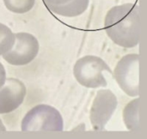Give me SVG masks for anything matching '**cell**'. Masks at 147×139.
Returning <instances> with one entry per match:
<instances>
[{
  "mask_svg": "<svg viewBox=\"0 0 147 139\" xmlns=\"http://www.w3.org/2000/svg\"><path fill=\"white\" fill-rule=\"evenodd\" d=\"M35 0H3L5 7L11 12L16 14H24L30 11Z\"/></svg>",
  "mask_w": 147,
  "mask_h": 139,
  "instance_id": "obj_11",
  "label": "cell"
},
{
  "mask_svg": "<svg viewBox=\"0 0 147 139\" xmlns=\"http://www.w3.org/2000/svg\"><path fill=\"white\" fill-rule=\"evenodd\" d=\"M123 122L125 126L131 132L140 130V99L131 101L123 110Z\"/></svg>",
  "mask_w": 147,
  "mask_h": 139,
  "instance_id": "obj_9",
  "label": "cell"
},
{
  "mask_svg": "<svg viewBox=\"0 0 147 139\" xmlns=\"http://www.w3.org/2000/svg\"><path fill=\"white\" fill-rule=\"evenodd\" d=\"M15 43V34L11 29L0 22V55L6 53Z\"/></svg>",
  "mask_w": 147,
  "mask_h": 139,
  "instance_id": "obj_10",
  "label": "cell"
},
{
  "mask_svg": "<svg viewBox=\"0 0 147 139\" xmlns=\"http://www.w3.org/2000/svg\"><path fill=\"white\" fill-rule=\"evenodd\" d=\"M117 105V98L111 90L101 89L96 93L90 112V120L94 130H104L115 113Z\"/></svg>",
  "mask_w": 147,
  "mask_h": 139,
  "instance_id": "obj_6",
  "label": "cell"
},
{
  "mask_svg": "<svg viewBox=\"0 0 147 139\" xmlns=\"http://www.w3.org/2000/svg\"><path fill=\"white\" fill-rule=\"evenodd\" d=\"M113 74L112 70L101 58L94 55H87L77 60L73 75L79 84L89 89L105 88L108 81L102 72Z\"/></svg>",
  "mask_w": 147,
  "mask_h": 139,
  "instance_id": "obj_2",
  "label": "cell"
},
{
  "mask_svg": "<svg viewBox=\"0 0 147 139\" xmlns=\"http://www.w3.org/2000/svg\"><path fill=\"white\" fill-rule=\"evenodd\" d=\"M104 28L116 45L125 48L135 47L140 34L139 6L128 3L111 8L105 16Z\"/></svg>",
  "mask_w": 147,
  "mask_h": 139,
  "instance_id": "obj_1",
  "label": "cell"
},
{
  "mask_svg": "<svg viewBox=\"0 0 147 139\" xmlns=\"http://www.w3.org/2000/svg\"><path fill=\"white\" fill-rule=\"evenodd\" d=\"M6 79V71L3 65L0 63V87L4 83Z\"/></svg>",
  "mask_w": 147,
  "mask_h": 139,
  "instance_id": "obj_13",
  "label": "cell"
},
{
  "mask_svg": "<svg viewBox=\"0 0 147 139\" xmlns=\"http://www.w3.org/2000/svg\"><path fill=\"white\" fill-rule=\"evenodd\" d=\"M39 49V41L33 34L21 32L15 34L11 49L2 56L9 64L22 66L31 63L37 57Z\"/></svg>",
  "mask_w": 147,
  "mask_h": 139,
  "instance_id": "obj_5",
  "label": "cell"
},
{
  "mask_svg": "<svg viewBox=\"0 0 147 139\" xmlns=\"http://www.w3.org/2000/svg\"><path fill=\"white\" fill-rule=\"evenodd\" d=\"M45 5L47 6V9L51 7H56V6H60L63 4L67 3L71 0H42Z\"/></svg>",
  "mask_w": 147,
  "mask_h": 139,
  "instance_id": "obj_12",
  "label": "cell"
},
{
  "mask_svg": "<svg viewBox=\"0 0 147 139\" xmlns=\"http://www.w3.org/2000/svg\"><path fill=\"white\" fill-rule=\"evenodd\" d=\"M27 89L17 78H6L0 87V114L9 113L17 109L24 101Z\"/></svg>",
  "mask_w": 147,
  "mask_h": 139,
  "instance_id": "obj_7",
  "label": "cell"
},
{
  "mask_svg": "<svg viewBox=\"0 0 147 139\" xmlns=\"http://www.w3.org/2000/svg\"><path fill=\"white\" fill-rule=\"evenodd\" d=\"M119 87L131 97L140 95V55L130 53L121 58L114 71Z\"/></svg>",
  "mask_w": 147,
  "mask_h": 139,
  "instance_id": "obj_4",
  "label": "cell"
},
{
  "mask_svg": "<svg viewBox=\"0 0 147 139\" xmlns=\"http://www.w3.org/2000/svg\"><path fill=\"white\" fill-rule=\"evenodd\" d=\"M0 131L2 132H5L6 131V127L4 126V125H3V121L1 120V119H0Z\"/></svg>",
  "mask_w": 147,
  "mask_h": 139,
  "instance_id": "obj_14",
  "label": "cell"
},
{
  "mask_svg": "<svg viewBox=\"0 0 147 139\" xmlns=\"http://www.w3.org/2000/svg\"><path fill=\"white\" fill-rule=\"evenodd\" d=\"M89 3L90 0H71L65 4L51 7L48 9L61 16L75 17L82 15L88 9Z\"/></svg>",
  "mask_w": 147,
  "mask_h": 139,
  "instance_id": "obj_8",
  "label": "cell"
},
{
  "mask_svg": "<svg viewBox=\"0 0 147 139\" xmlns=\"http://www.w3.org/2000/svg\"><path fill=\"white\" fill-rule=\"evenodd\" d=\"M21 129L22 132H62L64 121L58 109L49 105L40 104L25 114L22 120Z\"/></svg>",
  "mask_w": 147,
  "mask_h": 139,
  "instance_id": "obj_3",
  "label": "cell"
}]
</instances>
